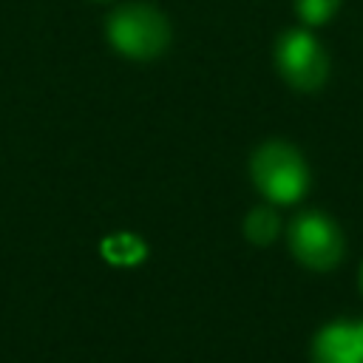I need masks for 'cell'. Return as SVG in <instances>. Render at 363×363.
I'll return each mask as SVG.
<instances>
[{
	"label": "cell",
	"mask_w": 363,
	"mask_h": 363,
	"mask_svg": "<svg viewBox=\"0 0 363 363\" xmlns=\"http://www.w3.org/2000/svg\"><path fill=\"white\" fill-rule=\"evenodd\" d=\"M255 190L269 204H295L309 190V167L298 147L286 142H264L250 159Z\"/></svg>",
	"instance_id": "1"
},
{
	"label": "cell",
	"mask_w": 363,
	"mask_h": 363,
	"mask_svg": "<svg viewBox=\"0 0 363 363\" xmlns=\"http://www.w3.org/2000/svg\"><path fill=\"white\" fill-rule=\"evenodd\" d=\"M108 40L130 60H153L170 45V23L147 3H125L108 17Z\"/></svg>",
	"instance_id": "2"
},
{
	"label": "cell",
	"mask_w": 363,
	"mask_h": 363,
	"mask_svg": "<svg viewBox=\"0 0 363 363\" xmlns=\"http://www.w3.org/2000/svg\"><path fill=\"white\" fill-rule=\"evenodd\" d=\"M272 57H275L278 74L295 91L312 94L318 88H323V82L329 77V57H326V51L303 28L284 31L278 37L275 48H272Z\"/></svg>",
	"instance_id": "3"
},
{
	"label": "cell",
	"mask_w": 363,
	"mask_h": 363,
	"mask_svg": "<svg viewBox=\"0 0 363 363\" xmlns=\"http://www.w3.org/2000/svg\"><path fill=\"white\" fill-rule=\"evenodd\" d=\"M289 250L306 269L326 272L343 258V233L320 210H306L289 224Z\"/></svg>",
	"instance_id": "4"
},
{
	"label": "cell",
	"mask_w": 363,
	"mask_h": 363,
	"mask_svg": "<svg viewBox=\"0 0 363 363\" xmlns=\"http://www.w3.org/2000/svg\"><path fill=\"white\" fill-rule=\"evenodd\" d=\"M312 363H363V320H332L312 340Z\"/></svg>",
	"instance_id": "5"
},
{
	"label": "cell",
	"mask_w": 363,
	"mask_h": 363,
	"mask_svg": "<svg viewBox=\"0 0 363 363\" xmlns=\"http://www.w3.org/2000/svg\"><path fill=\"white\" fill-rule=\"evenodd\" d=\"M278 230H281V221H278V213H275L269 204L252 207V210L247 213V218H244V235H247L252 244H258V247L272 244L275 235H278Z\"/></svg>",
	"instance_id": "6"
},
{
	"label": "cell",
	"mask_w": 363,
	"mask_h": 363,
	"mask_svg": "<svg viewBox=\"0 0 363 363\" xmlns=\"http://www.w3.org/2000/svg\"><path fill=\"white\" fill-rule=\"evenodd\" d=\"M102 252L111 264H139L145 258V244L136 235L119 233V235H111L102 244Z\"/></svg>",
	"instance_id": "7"
},
{
	"label": "cell",
	"mask_w": 363,
	"mask_h": 363,
	"mask_svg": "<svg viewBox=\"0 0 363 363\" xmlns=\"http://www.w3.org/2000/svg\"><path fill=\"white\" fill-rule=\"evenodd\" d=\"M340 0H295V11L306 26H323L335 17Z\"/></svg>",
	"instance_id": "8"
},
{
	"label": "cell",
	"mask_w": 363,
	"mask_h": 363,
	"mask_svg": "<svg viewBox=\"0 0 363 363\" xmlns=\"http://www.w3.org/2000/svg\"><path fill=\"white\" fill-rule=\"evenodd\" d=\"M360 292H363V267H360Z\"/></svg>",
	"instance_id": "9"
}]
</instances>
